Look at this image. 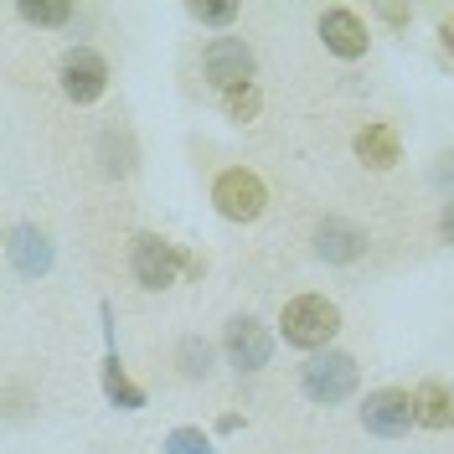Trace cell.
Here are the masks:
<instances>
[{"mask_svg":"<svg viewBox=\"0 0 454 454\" xmlns=\"http://www.w3.org/2000/svg\"><path fill=\"white\" fill-rule=\"evenodd\" d=\"M340 331V310L336 300H325V294H294V300H284L279 310V336L284 346H294V351H331V340Z\"/></svg>","mask_w":454,"mask_h":454,"instance_id":"obj_1","label":"cell"},{"mask_svg":"<svg viewBox=\"0 0 454 454\" xmlns=\"http://www.w3.org/2000/svg\"><path fill=\"white\" fill-rule=\"evenodd\" d=\"M212 207H217V217H227V223H254V217H263V207H269V186H263L258 170L227 166L212 181Z\"/></svg>","mask_w":454,"mask_h":454,"instance_id":"obj_2","label":"cell"},{"mask_svg":"<svg viewBox=\"0 0 454 454\" xmlns=\"http://www.w3.org/2000/svg\"><path fill=\"white\" fill-rule=\"evenodd\" d=\"M356 382H362V367H356V356H346V351H320L310 356L305 367H300V387L310 403H346V397L356 393Z\"/></svg>","mask_w":454,"mask_h":454,"instance_id":"obj_3","label":"cell"},{"mask_svg":"<svg viewBox=\"0 0 454 454\" xmlns=\"http://www.w3.org/2000/svg\"><path fill=\"white\" fill-rule=\"evenodd\" d=\"M181 269H192V258L181 254L170 238H160V232H135V243H129V274L145 289H170Z\"/></svg>","mask_w":454,"mask_h":454,"instance_id":"obj_4","label":"cell"},{"mask_svg":"<svg viewBox=\"0 0 454 454\" xmlns=\"http://www.w3.org/2000/svg\"><path fill=\"white\" fill-rule=\"evenodd\" d=\"M57 83L67 93V104L88 109V104H98L109 93V62H104V52H93V47H73V52L57 62Z\"/></svg>","mask_w":454,"mask_h":454,"instance_id":"obj_5","label":"cell"},{"mask_svg":"<svg viewBox=\"0 0 454 454\" xmlns=\"http://www.w3.org/2000/svg\"><path fill=\"white\" fill-rule=\"evenodd\" d=\"M201 73H207V83L217 88V93H227V88H238V83H254L258 57L243 36H212L201 47Z\"/></svg>","mask_w":454,"mask_h":454,"instance_id":"obj_6","label":"cell"},{"mask_svg":"<svg viewBox=\"0 0 454 454\" xmlns=\"http://www.w3.org/2000/svg\"><path fill=\"white\" fill-rule=\"evenodd\" d=\"M362 428L377 434V439H403L408 428L419 424V408H413V393L408 387H372L362 397Z\"/></svg>","mask_w":454,"mask_h":454,"instance_id":"obj_7","label":"cell"},{"mask_svg":"<svg viewBox=\"0 0 454 454\" xmlns=\"http://www.w3.org/2000/svg\"><path fill=\"white\" fill-rule=\"evenodd\" d=\"M315 31H320L325 52L340 57V62H356V57H367V47H372L367 21H362L351 5H325V11H320V21H315Z\"/></svg>","mask_w":454,"mask_h":454,"instance_id":"obj_8","label":"cell"},{"mask_svg":"<svg viewBox=\"0 0 454 454\" xmlns=\"http://www.w3.org/2000/svg\"><path fill=\"white\" fill-rule=\"evenodd\" d=\"M223 351L238 372H258V367H269V356H274V336L258 325L254 315H232L223 331Z\"/></svg>","mask_w":454,"mask_h":454,"instance_id":"obj_9","label":"cell"},{"mask_svg":"<svg viewBox=\"0 0 454 454\" xmlns=\"http://www.w3.org/2000/svg\"><path fill=\"white\" fill-rule=\"evenodd\" d=\"M315 254L325 263H356L367 254V232L356 223H346V217H320L315 223Z\"/></svg>","mask_w":454,"mask_h":454,"instance_id":"obj_10","label":"cell"},{"mask_svg":"<svg viewBox=\"0 0 454 454\" xmlns=\"http://www.w3.org/2000/svg\"><path fill=\"white\" fill-rule=\"evenodd\" d=\"M5 254H11V269H16V274L36 279V274L52 269V238H47L42 227H31V223H16L11 238H5Z\"/></svg>","mask_w":454,"mask_h":454,"instance_id":"obj_11","label":"cell"},{"mask_svg":"<svg viewBox=\"0 0 454 454\" xmlns=\"http://www.w3.org/2000/svg\"><path fill=\"white\" fill-rule=\"evenodd\" d=\"M351 150H356V160H362L367 170H393V166H397V155H403V140H397L393 124H382V119H367V124L356 129Z\"/></svg>","mask_w":454,"mask_h":454,"instance_id":"obj_12","label":"cell"},{"mask_svg":"<svg viewBox=\"0 0 454 454\" xmlns=\"http://www.w3.org/2000/svg\"><path fill=\"white\" fill-rule=\"evenodd\" d=\"M413 408H419V428H454V387L428 377L413 387Z\"/></svg>","mask_w":454,"mask_h":454,"instance_id":"obj_13","label":"cell"},{"mask_svg":"<svg viewBox=\"0 0 454 454\" xmlns=\"http://www.w3.org/2000/svg\"><path fill=\"white\" fill-rule=\"evenodd\" d=\"M98 382H104V397H109L114 408H124V413H135V408H145V387L124 372V362L119 356H104V372H98Z\"/></svg>","mask_w":454,"mask_h":454,"instance_id":"obj_14","label":"cell"},{"mask_svg":"<svg viewBox=\"0 0 454 454\" xmlns=\"http://www.w3.org/2000/svg\"><path fill=\"white\" fill-rule=\"evenodd\" d=\"M16 16L31 21V27H67V21H73V5H67V0H21Z\"/></svg>","mask_w":454,"mask_h":454,"instance_id":"obj_15","label":"cell"},{"mask_svg":"<svg viewBox=\"0 0 454 454\" xmlns=\"http://www.w3.org/2000/svg\"><path fill=\"white\" fill-rule=\"evenodd\" d=\"M258 109H263L258 83H238V88H227V93H223V114H227V119H238V124L258 119Z\"/></svg>","mask_w":454,"mask_h":454,"instance_id":"obj_16","label":"cell"},{"mask_svg":"<svg viewBox=\"0 0 454 454\" xmlns=\"http://www.w3.org/2000/svg\"><path fill=\"white\" fill-rule=\"evenodd\" d=\"M186 16H192V21H201V27L227 31L232 21H238V0H192V5H186Z\"/></svg>","mask_w":454,"mask_h":454,"instance_id":"obj_17","label":"cell"},{"mask_svg":"<svg viewBox=\"0 0 454 454\" xmlns=\"http://www.w3.org/2000/svg\"><path fill=\"white\" fill-rule=\"evenodd\" d=\"M166 454H217V444H212L201 428L181 424V428H170L166 434Z\"/></svg>","mask_w":454,"mask_h":454,"instance_id":"obj_18","label":"cell"},{"mask_svg":"<svg viewBox=\"0 0 454 454\" xmlns=\"http://www.w3.org/2000/svg\"><path fill=\"white\" fill-rule=\"evenodd\" d=\"M181 372H186V377H207V372H212V346L197 340V336H186L181 340Z\"/></svg>","mask_w":454,"mask_h":454,"instance_id":"obj_19","label":"cell"},{"mask_svg":"<svg viewBox=\"0 0 454 454\" xmlns=\"http://www.w3.org/2000/svg\"><path fill=\"white\" fill-rule=\"evenodd\" d=\"M377 16H382V21H387L393 31L413 27V11H408V5H377Z\"/></svg>","mask_w":454,"mask_h":454,"instance_id":"obj_20","label":"cell"},{"mask_svg":"<svg viewBox=\"0 0 454 454\" xmlns=\"http://www.w3.org/2000/svg\"><path fill=\"white\" fill-rule=\"evenodd\" d=\"M439 238H444V243L454 248V197L439 207Z\"/></svg>","mask_w":454,"mask_h":454,"instance_id":"obj_21","label":"cell"},{"mask_svg":"<svg viewBox=\"0 0 454 454\" xmlns=\"http://www.w3.org/2000/svg\"><path fill=\"white\" fill-rule=\"evenodd\" d=\"M439 47L454 57V16H444V27H439Z\"/></svg>","mask_w":454,"mask_h":454,"instance_id":"obj_22","label":"cell"}]
</instances>
